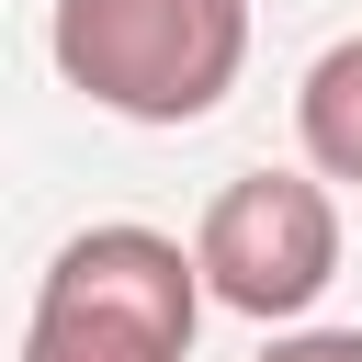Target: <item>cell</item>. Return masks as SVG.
<instances>
[{
  "mask_svg": "<svg viewBox=\"0 0 362 362\" xmlns=\"http://www.w3.org/2000/svg\"><path fill=\"white\" fill-rule=\"evenodd\" d=\"M204 260L136 215L113 226H79L34 305H23V362H192V328H204Z\"/></svg>",
  "mask_w": 362,
  "mask_h": 362,
  "instance_id": "1",
  "label": "cell"
},
{
  "mask_svg": "<svg viewBox=\"0 0 362 362\" xmlns=\"http://www.w3.org/2000/svg\"><path fill=\"white\" fill-rule=\"evenodd\" d=\"M57 79L124 124H204L249 68V0H57Z\"/></svg>",
  "mask_w": 362,
  "mask_h": 362,
  "instance_id": "2",
  "label": "cell"
},
{
  "mask_svg": "<svg viewBox=\"0 0 362 362\" xmlns=\"http://www.w3.org/2000/svg\"><path fill=\"white\" fill-rule=\"evenodd\" d=\"M204 294L260 328H305V305L339 283V192L317 170H238L192 226Z\"/></svg>",
  "mask_w": 362,
  "mask_h": 362,
  "instance_id": "3",
  "label": "cell"
},
{
  "mask_svg": "<svg viewBox=\"0 0 362 362\" xmlns=\"http://www.w3.org/2000/svg\"><path fill=\"white\" fill-rule=\"evenodd\" d=\"M294 147L317 181H362V34L317 45V68L294 79Z\"/></svg>",
  "mask_w": 362,
  "mask_h": 362,
  "instance_id": "4",
  "label": "cell"
},
{
  "mask_svg": "<svg viewBox=\"0 0 362 362\" xmlns=\"http://www.w3.org/2000/svg\"><path fill=\"white\" fill-rule=\"evenodd\" d=\"M249 362H362V328H272Z\"/></svg>",
  "mask_w": 362,
  "mask_h": 362,
  "instance_id": "5",
  "label": "cell"
}]
</instances>
